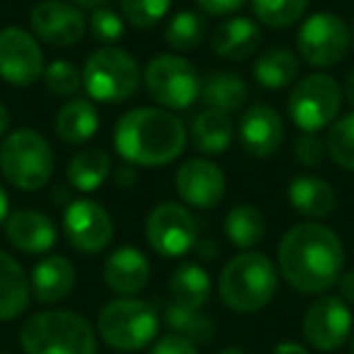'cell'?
I'll return each mask as SVG.
<instances>
[{"instance_id": "obj_36", "label": "cell", "mask_w": 354, "mask_h": 354, "mask_svg": "<svg viewBox=\"0 0 354 354\" xmlns=\"http://www.w3.org/2000/svg\"><path fill=\"white\" fill-rule=\"evenodd\" d=\"M172 0H119L122 17L136 30H151L156 27L170 10Z\"/></svg>"}, {"instance_id": "obj_31", "label": "cell", "mask_w": 354, "mask_h": 354, "mask_svg": "<svg viewBox=\"0 0 354 354\" xmlns=\"http://www.w3.org/2000/svg\"><path fill=\"white\" fill-rule=\"evenodd\" d=\"M162 318H165L167 328L172 330V335H180V337L189 339L194 344L212 342L214 333H216V325H214V320L209 315H204L202 310L177 306L172 301L162 310Z\"/></svg>"}, {"instance_id": "obj_24", "label": "cell", "mask_w": 354, "mask_h": 354, "mask_svg": "<svg viewBox=\"0 0 354 354\" xmlns=\"http://www.w3.org/2000/svg\"><path fill=\"white\" fill-rule=\"evenodd\" d=\"M32 286L22 265L0 250V323L15 320L30 306Z\"/></svg>"}, {"instance_id": "obj_43", "label": "cell", "mask_w": 354, "mask_h": 354, "mask_svg": "<svg viewBox=\"0 0 354 354\" xmlns=\"http://www.w3.org/2000/svg\"><path fill=\"white\" fill-rule=\"evenodd\" d=\"M71 6H75L78 10H90V12H95V10H102V8H107L112 0H68Z\"/></svg>"}, {"instance_id": "obj_42", "label": "cell", "mask_w": 354, "mask_h": 354, "mask_svg": "<svg viewBox=\"0 0 354 354\" xmlns=\"http://www.w3.org/2000/svg\"><path fill=\"white\" fill-rule=\"evenodd\" d=\"M136 180H138V175H136V170H133L131 165L119 167V170L114 172V183H117L119 187H131Z\"/></svg>"}, {"instance_id": "obj_9", "label": "cell", "mask_w": 354, "mask_h": 354, "mask_svg": "<svg viewBox=\"0 0 354 354\" xmlns=\"http://www.w3.org/2000/svg\"><path fill=\"white\" fill-rule=\"evenodd\" d=\"M342 100V88L333 75L310 73L294 83L286 100V112L301 131L318 133L337 119Z\"/></svg>"}, {"instance_id": "obj_25", "label": "cell", "mask_w": 354, "mask_h": 354, "mask_svg": "<svg viewBox=\"0 0 354 354\" xmlns=\"http://www.w3.org/2000/svg\"><path fill=\"white\" fill-rule=\"evenodd\" d=\"M56 136L71 146L88 143L100 129V114L90 100L73 97L56 112L54 119Z\"/></svg>"}, {"instance_id": "obj_8", "label": "cell", "mask_w": 354, "mask_h": 354, "mask_svg": "<svg viewBox=\"0 0 354 354\" xmlns=\"http://www.w3.org/2000/svg\"><path fill=\"white\" fill-rule=\"evenodd\" d=\"M143 85L153 102L162 109H187L202 97L199 71L187 59L175 54H158L143 71Z\"/></svg>"}, {"instance_id": "obj_14", "label": "cell", "mask_w": 354, "mask_h": 354, "mask_svg": "<svg viewBox=\"0 0 354 354\" xmlns=\"http://www.w3.org/2000/svg\"><path fill=\"white\" fill-rule=\"evenodd\" d=\"M352 310L339 296H320L304 315V337L320 352H335L349 339Z\"/></svg>"}, {"instance_id": "obj_41", "label": "cell", "mask_w": 354, "mask_h": 354, "mask_svg": "<svg viewBox=\"0 0 354 354\" xmlns=\"http://www.w3.org/2000/svg\"><path fill=\"white\" fill-rule=\"evenodd\" d=\"M337 286H339V299H342L347 306L349 304L354 306V270L342 272V277H339Z\"/></svg>"}, {"instance_id": "obj_5", "label": "cell", "mask_w": 354, "mask_h": 354, "mask_svg": "<svg viewBox=\"0 0 354 354\" xmlns=\"http://www.w3.org/2000/svg\"><path fill=\"white\" fill-rule=\"evenodd\" d=\"M54 167V148L35 129H17L0 143V172L12 187L37 192L51 180Z\"/></svg>"}, {"instance_id": "obj_2", "label": "cell", "mask_w": 354, "mask_h": 354, "mask_svg": "<svg viewBox=\"0 0 354 354\" xmlns=\"http://www.w3.org/2000/svg\"><path fill=\"white\" fill-rule=\"evenodd\" d=\"M187 146V129L162 107L129 109L114 124V151L136 167H160L177 160Z\"/></svg>"}, {"instance_id": "obj_48", "label": "cell", "mask_w": 354, "mask_h": 354, "mask_svg": "<svg viewBox=\"0 0 354 354\" xmlns=\"http://www.w3.org/2000/svg\"><path fill=\"white\" fill-rule=\"evenodd\" d=\"M216 354H245L241 347H223V349H218Z\"/></svg>"}, {"instance_id": "obj_33", "label": "cell", "mask_w": 354, "mask_h": 354, "mask_svg": "<svg viewBox=\"0 0 354 354\" xmlns=\"http://www.w3.org/2000/svg\"><path fill=\"white\" fill-rule=\"evenodd\" d=\"M255 17L270 30L294 27L308 10L310 0H250Z\"/></svg>"}, {"instance_id": "obj_18", "label": "cell", "mask_w": 354, "mask_h": 354, "mask_svg": "<svg viewBox=\"0 0 354 354\" xmlns=\"http://www.w3.org/2000/svg\"><path fill=\"white\" fill-rule=\"evenodd\" d=\"M102 277L104 284L114 294L131 299V296L141 294L146 289L148 279H151V262H148V257L138 248L122 245L107 255L102 267Z\"/></svg>"}, {"instance_id": "obj_30", "label": "cell", "mask_w": 354, "mask_h": 354, "mask_svg": "<svg viewBox=\"0 0 354 354\" xmlns=\"http://www.w3.org/2000/svg\"><path fill=\"white\" fill-rule=\"evenodd\" d=\"M202 102L209 109H218V112H238L243 104L248 102V85L241 75L228 73H212L202 83Z\"/></svg>"}, {"instance_id": "obj_27", "label": "cell", "mask_w": 354, "mask_h": 354, "mask_svg": "<svg viewBox=\"0 0 354 354\" xmlns=\"http://www.w3.org/2000/svg\"><path fill=\"white\" fill-rule=\"evenodd\" d=\"M112 175V156L104 148H85L75 153L66 167V177L78 192H95Z\"/></svg>"}, {"instance_id": "obj_15", "label": "cell", "mask_w": 354, "mask_h": 354, "mask_svg": "<svg viewBox=\"0 0 354 354\" xmlns=\"http://www.w3.org/2000/svg\"><path fill=\"white\" fill-rule=\"evenodd\" d=\"M30 25L37 39L51 46H75L83 41L88 22L68 0H41L32 8Z\"/></svg>"}, {"instance_id": "obj_22", "label": "cell", "mask_w": 354, "mask_h": 354, "mask_svg": "<svg viewBox=\"0 0 354 354\" xmlns=\"http://www.w3.org/2000/svg\"><path fill=\"white\" fill-rule=\"evenodd\" d=\"M262 44V32L250 17H228L214 30L212 49L226 61H243Z\"/></svg>"}, {"instance_id": "obj_16", "label": "cell", "mask_w": 354, "mask_h": 354, "mask_svg": "<svg viewBox=\"0 0 354 354\" xmlns=\"http://www.w3.org/2000/svg\"><path fill=\"white\" fill-rule=\"evenodd\" d=\"M175 189L194 209H214L226 194V175L209 158H189L175 172Z\"/></svg>"}, {"instance_id": "obj_50", "label": "cell", "mask_w": 354, "mask_h": 354, "mask_svg": "<svg viewBox=\"0 0 354 354\" xmlns=\"http://www.w3.org/2000/svg\"><path fill=\"white\" fill-rule=\"evenodd\" d=\"M352 354H354V337H352Z\"/></svg>"}, {"instance_id": "obj_10", "label": "cell", "mask_w": 354, "mask_h": 354, "mask_svg": "<svg viewBox=\"0 0 354 354\" xmlns=\"http://www.w3.org/2000/svg\"><path fill=\"white\" fill-rule=\"evenodd\" d=\"M352 46L347 22L335 12H313L296 35V56L313 68L337 66Z\"/></svg>"}, {"instance_id": "obj_6", "label": "cell", "mask_w": 354, "mask_h": 354, "mask_svg": "<svg viewBox=\"0 0 354 354\" xmlns=\"http://www.w3.org/2000/svg\"><path fill=\"white\" fill-rule=\"evenodd\" d=\"M143 73L138 61L119 46H102L93 51L83 68V88L95 102L119 104L136 95Z\"/></svg>"}, {"instance_id": "obj_7", "label": "cell", "mask_w": 354, "mask_h": 354, "mask_svg": "<svg viewBox=\"0 0 354 354\" xmlns=\"http://www.w3.org/2000/svg\"><path fill=\"white\" fill-rule=\"evenodd\" d=\"M97 333L112 349L136 352L158 335V310L141 299H114L100 310Z\"/></svg>"}, {"instance_id": "obj_49", "label": "cell", "mask_w": 354, "mask_h": 354, "mask_svg": "<svg viewBox=\"0 0 354 354\" xmlns=\"http://www.w3.org/2000/svg\"><path fill=\"white\" fill-rule=\"evenodd\" d=\"M349 32H352V46H354V22H352V30H349Z\"/></svg>"}, {"instance_id": "obj_38", "label": "cell", "mask_w": 354, "mask_h": 354, "mask_svg": "<svg viewBox=\"0 0 354 354\" xmlns=\"http://www.w3.org/2000/svg\"><path fill=\"white\" fill-rule=\"evenodd\" d=\"M328 156V148H325V138H320L318 133L301 131L294 141V158L304 167H318L320 162Z\"/></svg>"}, {"instance_id": "obj_40", "label": "cell", "mask_w": 354, "mask_h": 354, "mask_svg": "<svg viewBox=\"0 0 354 354\" xmlns=\"http://www.w3.org/2000/svg\"><path fill=\"white\" fill-rule=\"evenodd\" d=\"M207 15H233L248 0H194Z\"/></svg>"}, {"instance_id": "obj_11", "label": "cell", "mask_w": 354, "mask_h": 354, "mask_svg": "<svg viewBox=\"0 0 354 354\" xmlns=\"http://www.w3.org/2000/svg\"><path fill=\"white\" fill-rule=\"evenodd\" d=\"M146 241L158 255L183 257L197 245V221L183 204L162 202L148 214Z\"/></svg>"}, {"instance_id": "obj_4", "label": "cell", "mask_w": 354, "mask_h": 354, "mask_svg": "<svg viewBox=\"0 0 354 354\" xmlns=\"http://www.w3.org/2000/svg\"><path fill=\"white\" fill-rule=\"evenodd\" d=\"M279 277L272 260L262 252L248 250L228 260L218 277V296L236 313L262 310L277 294Z\"/></svg>"}, {"instance_id": "obj_13", "label": "cell", "mask_w": 354, "mask_h": 354, "mask_svg": "<svg viewBox=\"0 0 354 354\" xmlns=\"http://www.w3.org/2000/svg\"><path fill=\"white\" fill-rule=\"evenodd\" d=\"M64 236L73 250L97 255L112 243L114 221L102 204L93 199H75L64 212Z\"/></svg>"}, {"instance_id": "obj_20", "label": "cell", "mask_w": 354, "mask_h": 354, "mask_svg": "<svg viewBox=\"0 0 354 354\" xmlns=\"http://www.w3.org/2000/svg\"><path fill=\"white\" fill-rule=\"evenodd\" d=\"M286 199L299 216L308 221L328 218L337 209V192L323 177L315 175H296L286 185Z\"/></svg>"}, {"instance_id": "obj_35", "label": "cell", "mask_w": 354, "mask_h": 354, "mask_svg": "<svg viewBox=\"0 0 354 354\" xmlns=\"http://www.w3.org/2000/svg\"><path fill=\"white\" fill-rule=\"evenodd\" d=\"M41 80H44L46 90L56 97H73L83 88V71L71 61L59 59L46 66Z\"/></svg>"}, {"instance_id": "obj_26", "label": "cell", "mask_w": 354, "mask_h": 354, "mask_svg": "<svg viewBox=\"0 0 354 354\" xmlns=\"http://www.w3.org/2000/svg\"><path fill=\"white\" fill-rule=\"evenodd\" d=\"M167 289H170L172 304L202 310V306L212 296V277H209V272L204 267L187 262V265H180L170 274Z\"/></svg>"}, {"instance_id": "obj_34", "label": "cell", "mask_w": 354, "mask_h": 354, "mask_svg": "<svg viewBox=\"0 0 354 354\" xmlns=\"http://www.w3.org/2000/svg\"><path fill=\"white\" fill-rule=\"evenodd\" d=\"M325 148L328 156L333 158L335 165L342 170L354 172V112L337 117L328 127V136H325Z\"/></svg>"}, {"instance_id": "obj_47", "label": "cell", "mask_w": 354, "mask_h": 354, "mask_svg": "<svg viewBox=\"0 0 354 354\" xmlns=\"http://www.w3.org/2000/svg\"><path fill=\"white\" fill-rule=\"evenodd\" d=\"M8 207H10V202H8V192L3 189V185H0V223L8 218Z\"/></svg>"}, {"instance_id": "obj_29", "label": "cell", "mask_w": 354, "mask_h": 354, "mask_svg": "<svg viewBox=\"0 0 354 354\" xmlns=\"http://www.w3.org/2000/svg\"><path fill=\"white\" fill-rule=\"evenodd\" d=\"M252 75L262 88L281 90L299 78V59L286 46H272L262 56H257Z\"/></svg>"}, {"instance_id": "obj_19", "label": "cell", "mask_w": 354, "mask_h": 354, "mask_svg": "<svg viewBox=\"0 0 354 354\" xmlns=\"http://www.w3.org/2000/svg\"><path fill=\"white\" fill-rule=\"evenodd\" d=\"M6 236L12 248L27 255H44L56 245V223L35 209H20L6 218Z\"/></svg>"}, {"instance_id": "obj_21", "label": "cell", "mask_w": 354, "mask_h": 354, "mask_svg": "<svg viewBox=\"0 0 354 354\" xmlns=\"http://www.w3.org/2000/svg\"><path fill=\"white\" fill-rule=\"evenodd\" d=\"M75 267L68 257L64 255H49L41 262H37L32 270V294L41 304H59L66 296H71V291L75 289Z\"/></svg>"}, {"instance_id": "obj_1", "label": "cell", "mask_w": 354, "mask_h": 354, "mask_svg": "<svg viewBox=\"0 0 354 354\" xmlns=\"http://www.w3.org/2000/svg\"><path fill=\"white\" fill-rule=\"evenodd\" d=\"M277 260L289 286L301 294H323L342 277L344 248L333 228L304 221L284 233Z\"/></svg>"}, {"instance_id": "obj_39", "label": "cell", "mask_w": 354, "mask_h": 354, "mask_svg": "<svg viewBox=\"0 0 354 354\" xmlns=\"http://www.w3.org/2000/svg\"><path fill=\"white\" fill-rule=\"evenodd\" d=\"M151 354H197V344L189 339L180 337V335H165L153 344Z\"/></svg>"}, {"instance_id": "obj_28", "label": "cell", "mask_w": 354, "mask_h": 354, "mask_svg": "<svg viewBox=\"0 0 354 354\" xmlns=\"http://www.w3.org/2000/svg\"><path fill=\"white\" fill-rule=\"evenodd\" d=\"M223 231H226L231 245L248 252L262 243L267 233V221L260 209L252 207V204H236L223 218Z\"/></svg>"}, {"instance_id": "obj_23", "label": "cell", "mask_w": 354, "mask_h": 354, "mask_svg": "<svg viewBox=\"0 0 354 354\" xmlns=\"http://www.w3.org/2000/svg\"><path fill=\"white\" fill-rule=\"evenodd\" d=\"M189 138H192V146L207 158L223 156L236 138V127H233V119L226 112L207 107L194 117Z\"/></svg>"}, {"instance_id": "obj_17", "label": "cell", "mask_w": 354, "mask_h": 354, "mask_svg": "<svg viewBox=\"0 0 354 354\" xmlns=\"http://www.w3.org/2000/svg\"><path fill=\"white\" fill-rule=\"evenodd\" d=\"M238 138L248 156L272 158L284 141V122L270 104H252L243 112L238 124Z\"/></svg>"}, {"instance_id": "obj_3", "label": "cell", "mask_w": 354, "mask_h": 354, "mask_svg": "<svg viewBox=\"0 0 354 354\" xmlns=\"http://www.w3.org/2000/svg\"><path fill=\"white\" fill-rule=\"evenodd\" d=\"M25 354H97V337L88 320L73 310H41L20 330Z\"/></svg>"}, {"instance_id": "obj_46", "label": "cell", "mask_w": 354, "mask_h": 354, "mask_svg": "<svg viewBox=\"0 0 354 354\" xmlns=\"http://www.w3.org/2000/svg\"><path fill=\"white\" fill-rule=\"evenodd\" d=\"M8 127H10V112H8L6 104L0 102V136L8 131Z\"/></svg>"}, {"instance_id": "obj_12", "label": "cell", "mask_w": 354, "mask_h": 354, "mask_svg": "<svg viewBox=\"0 0 354 354\" xmlns=\"http://www.w3.org/2000/svg\"><path fill=\"white\" fill-rule=\"evenodd\" d=\"M46 59L35 35L22 27L0 30V78L15 88H30L44 75Z\"/></svg>"}, {"instance_id": "obj_37", "label": "cell", "mask_w": 354, "mask_h": 354, "mask_svg": "<svg viewBox=\"0 0 354 354\" xmlns=\"http://www.w3.org/2000/svg\"><path fill=\"white\" fill-rule=\"evenodd\" d=\"M90 35L93 39H97L104 46H114L117 41H122L124 37V17L119 12L102 8V10H95L90 15Z\"/></svg>"}, {"instance_id": "obj_32", "label": "cell", "mask_w": 354, "mask_h": 354, "mask_svg": "<svg viewBox=\"0 0 354 354\" xmlns=\"http://www.w3.org/2000/svg\"><path fill=\"white\" fill-rule=\"evenodd\" d=\"M207 37V22L199 12L183 10L170 17L165 27V41L175 51H192Z\"/></svg>"}, {"instance_id": "obj_44", "label": "cell", "mask_w": 354, "mask_h": 354, "mask_svg": "<svg viewBox=\"0 0 354 354\" xmlns=\"http://www.w3.org/2000/svg\"><path fill=\"white\" fill-rule=\"evenodd\" d=\"M342 97L347 100L349 109L354 112V68L347 73V78H344V85H342Z\"/></svg>"}, {"instance_id": "obj_45", "label": "cell", "mask_w": 354, "mask_h": 354, "mask_svg": "<svg viewBox=\"0 0 354 354\" xmlns=\"http://www.w3.org/2000/svg\"><path fill=\"white\" fill-rule=\"evenodd\" d=\"M272 354H308V349L301 347V344H296V342H281Z\"/></svg>"}]
</instances>
